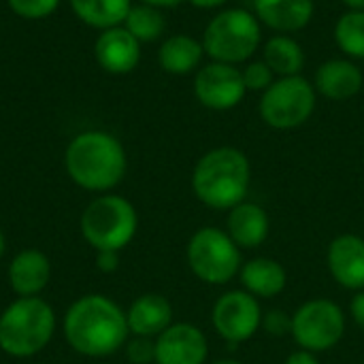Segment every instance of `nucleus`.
<instances>
[{"instance_id":"1","label":"nucleus","mask_w":364,"mask_h":364,"mask_svg":"<svg viewBox=\"0 0 364 364\" xmlns=\"http://www.w3.org/2000/svg\"><path fill=\"white\" fill-rule=\"evenodd\" d=\"M62 333L70 350L87 358H107L130 337L126 311L105 294L79 296L64 314Z\"/></svg>"},{"instance_id":"2","label":"nucleus","mask_w":364,"mask_h":364,"mask_svg":"<svg viewBox=\"0 0 364 364\" xmlns=\"http://www.w3.org/2000/svg\"><path fill=\"white\" fill-rule=\"evenodd\" d=\"M64 166L79 188L102 194L122 183L128 171V156L111 132L85 130L68 143Z\"/></svg>"},{"instance_id":"3","label":"nucleus","mask_w":364,"mask_h":364,"mask_svg":"<svg viewBox=\"0 0 364 364\" xmlns=\"http://www.w3.org/2000/svg\"><path fill=\"white\" fill-rule=\"evenodd\" d=\"M252 183L247 156L230 145L207 151L192 171V192L209 209L230 211L245 200Z\"/></svg>"},{"instance_id":"4","label":"nucleus","mask_w":364,"mask_h":364,"mask_svg":"<svg viewBox=\"0 0 364 364\" xmlns=\"http://www.w3.org/2000/svg\"><path fill=\"white\" fill-rule=\"evenodd\" d=\"M58 318L41 296H17L0 314V350L11 358H32L53 339Z\"/></svg>"},{"instance_id":"5","label":"nucleus","mask_w":364,"mask_h":364,"mask_svg":"<svg viewBox=\"0 0 364 364\" xmlns=\"http://www.w3.org/2000/svg\"><path fill=\"white\" fill-rule=\"evenodd\" d=\"M262 43V23L245 9H224L211 17L203 32V47L211 62L243 64Z\"/></svg>"},{"instance_id":"6","label":"nucleus","mask_w":364,"mask_h":364,"mask_svg":"<svg viewBox=\"0 0 364 364\" xmlns=\"http://www.w3.org/2000/svg\"><path fill=\"white\" fill-rule=\"evenodd\" d=\"M81 235L96 252H122L139 230L134 205L119 194L96 196L81 213Z\"/></svg>"},{"instance_id":"7","label":"nucleus","mask_w":364,"mask_h":364,"mask_svg":"<svg viewBox=\"0 0 364 364\" xmlns=\"http://www.w3.org/2000/svg\"><path fill=\"white\" fill-rule=\"evenodd\" d=\"M186 258L192 273L209 286L228 284L243 267L241 247L226 230L213 226H205L192 235Z\"/></svg>"},{"instance_id":"8","label":"nucleus","mask_w":364,"mask_h":364,"mask_svg":"<svg viewBox=\"0 0 364 364\" xmlns=\"http://www.w3.org/2000/svg\"><path fill=\"white\" fill-rule=\"evenodd\" d=\"M316 102L318 92L303 75L277 77L273 85L262 92L258 111L267 126L275 130H294L314 115Z\"/></svg>"},{"instance_id":"9","label":"nucleus","mask_w":364,"mask_h":364,"mask_svg":"<svg viewBox=\"0 0 364 364\" xmlns=\"http://www.w3.org/2000/svg\"><path fill=\"white\" fill-rule=\"evenodd\" d=\"M346 335V314L328 299L303 303L292 316V337L301 350L320 354L328 352Z\"/></svg>"},{"instance_id":"10","label":"nucleus","mask_w":364,"mask_h":364,"mask_svg":"<svg viewBox=\"0 0 364 364\" xmlns=\"http://www.w3.org/2000/svg\"><path fill=\"white\" fill-rule=\"evenodd\" d=\"M260 301L245 290H230L222 294L211 311L215 333L228 343H245L262 328Z\"/></svg>"},{"instance_id":"11","label":"nucleus","mask_w":364,"mask_h":364,"mask_svg":"<svg viewBox=\"0 0 364 364\" xmlns=\"http://www.w3.org/2000/svg\"><path fill=\"white\" fill-rule=\"evenodd\" d=\"M241 68L224 62H209L200 66L194 77L196 100L211 111H230L245 96Z\"/></svg>"},{"instance_id":"12","label":"nucleus","mask_w":364,"mask_h":364,"mask_svg":"<svg viewBox=\"0 0 364 364\" xmlns=\"http://www.w3.org/2000/svg\"><path fill=\"white\" fill-rule=\"evenodd\" d=\"M207 356V337L190 322H173L156 337V364H205Z\"/></svg>"},{"instance_id":"13","label":"nucleus","mask_w":364,"mask_h":364,"mask_svg":"<svg viewBox=\"0 0 364 364\" xmlns=\"http://www.w3.org/2000/svg\"><path fill=\"white\" fill-rule=\"evenodd\" d=\"M94 55L102 70L111 75H128L139 66L141 43L124 26H115L98 34Z\"/></svg>"},{"instance_id":"14","label":"nucleus","mask_w":364,"mask_h":364,"mask_svg":"<svg viewBox=\"0 0 364 364\" xmlns=\"http://www.w3.org/2000/svg\"><path fill=\"white\" fill-rule=\"evenodd\" d=\"M328 271L333 279L354 292L364 290V239L358 235H339L328 245Z\"/></svg>"},{"instance_id":"15","label":"nucleus","mask_w":364,"mask_h":364,"mask_svg":"<svg viewBox=\"0 0 364 364\" xmlns=\"http://www.w3.org/2000/svg\"><path fill=\"white\" fill-rule=\"evenodd\" d=\"M6 279L17 296H38L51 282V262L41 250H21L9 262Z\"/></svg>"},{"instance_id":"16","label":"nucleus","mask_w":364,"mask_h":364,"mask_svg":"<svg viewBox=\"0 0 364 364\" xmlns=\"http://www.w3.org/2000/svg\"><path fill=\"white\" fill-rule=\"evenodd\" d=\"M364 77L360 66L348 58H333L318 66L314 87L328 100L341 102L354 98L363 90Z\"/></svg>"},{"instance_id":"17","label":"nucleus","mask_w":364,"mask_h":364,"mask_svg":"<svg viewBox=\"0 0 364 364\" xmlns=\"http://www.w3.org/2000/svg\"><path fill=\"white\" fill-rule=\"evenodd\" d=\"M128 331L132 337L156 339L173 324V305L158 292L136 296L126 311Z\"/></svg>"},{"instance_id":"18","label":"nucleus","mask_w":364,"mask_h":364,"mask_svg":"<svg viewBox=\"0 0 364 364\" xmlns=\"http://www.w3.org/2000/svg\"><path fill=\"white\" fill-rule=\"evenodd\" d=\"M314 0H254L258 21L279 34H290L307 28L314 19Z\"/></svg>"},{"instance_id":"19","label":"nucleus","mask_w":364,"mask_h":364,"mask_svg":"<svg viewBox=\"0 0 364 364\" xmlns=\"http://www.w3.org/2000/svg\"><path fill=\"white\" fill-rule=\"evenodd\" d=\"M271 230V222L267 211L256 203H239L228 211L226 232L241 250H256L260 247Z\"/></svg>"},{"instance_id":"20","label":"nucleus","mask_w":364,"mask_h":364,"mask_svg":"<svg viewBox=\"0 0 364 364\" xmlns=\"http://www.w3.org/2000/svg\"><path fill=\"white\" fill-rule=\"evenodd\" d=\"M239 279H241L245 292H250L258 301L275 299L277 294L284 292V288L288 284L286 269L277 260L264 258V256L247 260L239 271Z\"/></svg>"},{"instance_id":"21","label":"nucleus","mask_w":364,"mask_h":364,"mask_svg":"<svg viewBox=\"0 0 364 364\" xmlns=\"http://www.w3.org/2000/svg\"><path fill=\"white\" fill-rule=\"evenodd\" d=\"M205 55L203 41L190 34H173L158 49V62L168 75H188L200 66Z\"/></svg>"},{"instance_id":"22","label":"nucleus","mask_w":364,"mask_h":364,"mask_svg":"<svg viewBox=\"0 0 364 364\" xmlns=\"http://www.w3.org/2000/svg\"><path fill=\"white\" fill-rule=\"evenodd\" d=\"M262 60L275 77H294L305 68V51L290 34H275L262 47Z\"/></svg>"},{"instance_id":"23","label":"nucleus","mask_w":364,"mask_h":364,"mask_svg":"<svg viewBox=\"0 0 364 364\" xmlns=\"http://www.w3.org/2000/svg\"><path fill=\"white\" fill-rule=\"evenodd\" d=\"M77 19L96 30H109L124 26L126 15L132 9V0H70Z\"/></svg>"},{"instance_id":"24","label":"nucleus","mask_w":364,"mask_h":364,"mask_svg":"<svg viewBox=\"0 0 364 364\" xmlns=\"http://www.w3.org/2000/svg\"><path fill=\"white\" fill-rule=\"evenodd\" d=\"M124 28L139 43H151V41H158L164 34L166 19L162 15V9L139 2V4H132L130 13L126 15Z\"/></svg>"},{"instance_id":"25","label":"nucleus","mask_w":364,"mask_h":364,"mask_svg":"<svg viewBox=\"0 0 364 364\" xmlns=\"http://www.w3.org/2000/svg\"><path fill=\"white\" fill-rule=\"evenodd\" d=\"M337 47L354 60H364V11H346L335 23Z\"/></svg>"},{"instance_id":"26","label":"nucleus","mask_w":364,"mask_h":364,"mask_svg":"<svg viewBox=\"0 0 364 364\" xmlns=\"http://www.w3.org/2000/svg\"><path fill=\"white\" fill-rule=\"evenodd\" d=\"M241 75H243L245 90H250V92H267L275 81V73L269 68V64L264 60L247 62L245 68L241 70Z\"/></svg>"},{"instance_id":"27","label":"nucleus","mask_w":364,"mask_h":364,"mask_svg":"<svg viewBox=\"0 0 364 364\" xmlns=\"http://www.w3.org/2000/svg\"><path fill=\"white\" fill-rule=\"evenodd\" d=\"M9 9L21 19H45L60 6V0H6Z\"/></svg>"},{"instance_id":"28","label":"nucleus","mask_w":364,"mask_h":364,"mask_svg":"<svg viewBox=\"0 0 364 364\" xmlns=\"http://www.w3.org/2000/svg\"><path fill=\"white\" fill-rule=\"evenodd\" d=\"M124 350L130 364H156V339L132 337L126 341Z\"/></svg>"},{"instance_id":"29","label":"nucleus","mask_w":364,"mask_h":364,"mask_svg":"<svg viewBox=\"0 0 364 364\" xmlns=\"http://www.w3.org/2000/svg\"><path fill=\"white\" fill-rule=\"evenodd\" d=\"M262 326L273 337H284L288 333L292 335V316H288L284 311H269L262 318Z\"/></svg>"},{"instance_id":"30","label":"nucleus","mask_w":364,"mask_h":364,"mask_svg":"<svg viewBox=\"0 0 364 364\" xmlns=\"http://www.w3.org/2000/svg\"><path fill=\"white\" fill-rule=\"evenodd\" d=\"M117 267H119V252H111V250L96 252V269L100 273H113L117 271Z\"/></svg>"},{"instance_id":"31","label":"nucleus","mask_w":364,"mask_h":364,"mask_svg":"<svg viewBox=\"0 0 364 364\" xmlns=\"http://www.w3.org/2000/svg\"><path fill=\"white\" fill-rule=\"evenodd\" d=\"M350 314H352V320L356 322V326L364 331V290L356 292V296L352 299L350 303Z\"/></svg>"},{"instance_id":"32","label":"nucleus","mask_w":364,"mask_h":364,"mask_svg":"<svg viewBox=\"0 0 364 364\" xmlns=\"http://www.w3.org/2000/svg\"><path fill=\"white\" fill-rule=\"evenodd\" d=\"M284 364H320V360H318V356H316L314 352L296 350V352H292V354L286 358V363Z\"/></svg>"},{"instance_id":"33","label":"nucleus","mask_w":364,"mask_h":364,"mask_svg":"<svg viewBox=\"0 0 364 364\" xmlns=\"http://www.w3.org/2000/svg\"><path fill=\"white\" fill-rule=\"evenodd\" d=\"M190 4H194L196 9H218L222 4H226L228 0H188Z\"/></svg>"},{"instance_id":"34","label":"nucleus","mask_w":364,"mask_h":364,"mask_svg":"<svg viewBox=\"0 0 364 364\" xmlns=\"http://www.w3.org/2000/svg\"><path fill=\"white\" fill-rule=\"evenodd\" d=\"M139 2H145V4L158 6V9H173V6H179L186 0H139Z\"/></svg>"},{"instance_id":"35","label":"nucleus","mask_w":364,"mask_h":364,"mask_svg":"<svg viewBox=\"0 0 364 364\" xmlns=\"http://www.w3.org/2000/svg\"><path fill=\"white\" fill-rule=\"evenodd\" d=\"M348 11H364V0H341Z\"/></svg>"},{"instance_id":"36","label":"nucleus","mask_w":364,"mask_h":364,"mask_svg":"<svg viewBox=\"0 0 364 364\" xmlns=\"http://www.w3.org/2000/svg\"><path fill=\"white\" fill-rule=\"evenodd\" d=\"M4 252H6V237H4V232L0 230V258L4 256Z\"/></svg>"},{"instance_id":"37","label":"nucleus","mask_w":364,"mask_h":364,"mask_svg":"<svg viewBox=\"0 0 364 364\" xmlns=\"http://www.w3.org/2000/svg\"><path fill=\"white\" fill-rule=\"evenodd\" d=\"M211 364H243L241 360H235V358H224V360H215Z\"/></svg>"}]
</instances>
